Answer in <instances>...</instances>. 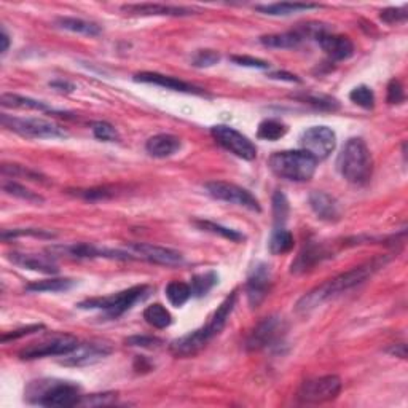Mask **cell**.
<instances>
[{
	"mask_svg": "<svg viewBox=\"0 0 408 408\" xmlns=\"http://www.w3.org/2000/svg\"><path fill=\"white\" fill-rule=\"evenodd\" d=\"M384 263L386 257H378L373 259L372 262L359 265L356 268L346 271V273L332 277V279L325 281L324 284L318 286L316 289L309 291L307 295H303L297 303V311L302 314L311 313L313 309L320 307L324 302L340 295L343 292L354 289L359 284H362V282L367 281L373 273H377L380 268H383Z\"/></svg>",
	"mask_w": 408,
	"mask_h": 408,
	"instance_id": "6da1fadb",
	"label": "cell"
},
{
	"mask_svg": "<svg viewBox=\"0 0 408 408\" xmlns=\"http://www.w3.org/2000/svg\"><path fill=\"white\" fill-rule=\"evenodd\" d=\"M238 300V292L235 291L231 295H228L224 302L219 304V308L215 309L209 323L199 327L197 330L190 332V334L181 336V338L174 340L171 343L170 350L174 356L177 357H187L193 356L204 348L208 343L214 338L215 335H219L222 330H224L225 324L233 309H235V304Z\"/></svg>",
	"mask_w": 408,
	"mask_h": 408,
	"instance_id": "7a4b0ae2",
	"label": "cell"
},
{
	"mask_svg": "<svg viewBox=\"0 0 408 408\" xmlns=\"http://www.w3.org/2000/svg\"><path fill=\"white\" fill-rule=\"evenodd\" d=\"M79 384L63 380L43 378L26 388V399L42 407H75L81 400Z\"/></svg>",
	"mask_w": 408,
	"mask_h": 408,
	"instance_id": "3957f363",
	"label": "cell"
},
{
	"mask_svg": "<svg viewBox=\"0 0 408 408\" xmlns=\"http://www.w3.org/2000/svg\"><path fill=\"white\" fill-rule=\"evenodd\" d=\"M336 168L350 183L366 185L373 171V160L367 144L361 138H351L336 160Z\"/></svg>",
	"mask_w": 408,
	"mask_h": 408,
	"instance_id": "277c9868",
	"label": "cell"
},
{
	"mask_svg": "<svg viewBox=\"0 0 408 408\" xmlns=\"http://www.w3.org/2000/svg\"><path fill=\"white\" fill-rule=\"evenodd\" d=\"M318 160L307 150H282L270 156L268 166L275 176L292 182H308L318 168Z\"/></svg>",
	"mask_w": 408,
	"mask_h": 408,
	"instance_id": "5b68a950",
	"label": "cell"
},
{
	"mask_svg": "<svg viewBox=\"0 0 408 408\" xmlns=\"http://www.w3.org/2000/svg\"><path fill=\"white\" fill-rule=\"evenodd\" d=\"M152 287L149 286H134L131 289L113 293L111 297L91 298L79 303L80 309H99L107 318L117 319L131 309L136 303L145 300L150 295Z\"/></svg>",
	"mask_w": 408,
	"mask_h": 408,
	"instance_id": "8992f818",
	"label": "cell"
},
{
	"mask_svg": "<svg viewBox=\"0 0 408 408\" xmlns=\"http://www.w3.org/2000/svg\"><path fill=\"white\" fill-rule=\"evenodd\" d=\"M2 124L10 131L29 139H63L67 138V131L54 122L35 117H10L2 115Z\"/></svg>",
	"mask_w": 408,
	"mask_h": 408,
	"instance_id": "52a82bcc",
	"label": "cell"
},
{
	"mask_svg": "<svg viewBox=\"0 0 408 408\" xmlns=\"http://www.w3.org/2000/svg\"><path fill=\"white\" fill-rule=\"evenodd\" d=\"M341 380L336 375H325V377L313 378L304 382L298 389L297 397L303 404H324L334 400L341 393Z\"/></svg>",
	"mask_w": 408,
	"mask_h": 408,
	"instance_id": "ba28073f",
	"label": "cell"
},
{
	"mask_svg": "<svg viewBox=\"0 0 408 408\" xmlns=\"http://www.w3.org/2000/svg\"><path fill=\"white\" fill-rule=\"evenodd\" d=\"M211 134L217 144L224 147L230 154L236 155L238 158L252 161L257 158V147L246 136L236 131L235 128L227 127V124H217L211 128Z\"/></svg>",
	"mask_w": 408,
	"mask_h": 408,
	"instance_id": "9c48e42d",
	"label": "cell"
},
{
	"mask_svg": "<svg viewBox=\"0 0 408 408\" xmlns=\"http://www.w3.org/2000/svg\"><path fill=\"white\" fill-rule=\"evenodd\" d=\"M204 188L206 192H208V195H211L214 199L224 201V203H228V204L241 206V208H246L252 212L262 211L259 199L255 198L252 193L247 192L246 188L239 187V185L236 183H230L225 181H214V182L206 183Z\"/></svg>",
	"mask_w": 408,
	"mask_h": 408,
	"instance_id": "30bf717a",
	"label": "cell"
},
{
	"mask_svg": "<svg viewBox=\"0 0 408 408\" xmlns=\"http://www.w3.org/2000/svg\"><path fill=\"white\" fill-rule=\"evenodd\" d=\"M80 345V341L74 335H56L53 338L43 340L40 343H32L23 351H19V357L23 361H32V359L51 357V356H66L70 351Z\"/></svg>",
	"mask_w": 408,
	"mask_h": 408,
	"instance_id": "8fae6325",
	"label": "cell"
},
{
	"mask_svg": "<svg viewBox=\"0 0 408 408\" xmlns=\"http://www.w3.org/2000/svg\"><path fill=\"white\" fill-rule=\"evenodd\" d=\"M48 254L53 257L58 255H66L70 259H111V260H133L131 254L124 252V250L117 249H106V247H96L92 244L79 243V244H69V246H51L48 249Z\"/></svg>",
	"mask_w": 408,
	"mask_h": 408,
	"instance_id": "7c38bea8",
	"label": "cell"
},
{
	"mask_svg": "<svg viewBox=\"0 0 408 408\" xmlns=\"http://www.w3.org/2000/svg\"><path fill=\"white\" fill-rule=\"evenodd\" d=\"M303 150L311 154L318 161L325 160L335 150L336 136L329 127H311L302 134Z\"/></svg>",
	"mask_w": 408,
	"mask_h": 408,
	"instance_id": "4fadbf2b",
	"label": "cell"
},
{
	"mask_svg": "<svg viewBox=\"0 0 408 408\" xmlns=\"http://www.w3.org/2000/svg\"><path fill=\"white\" fill-rule=\"evenodd\" d=\"M112 354V346L104 341H90L80 343L74 351L63 356L59 364L66 367H85L102 361L107 356Z\"/></svg>",
	"mask_w": 408,
	"mask_h": 408,
	"instance_id": "5bb4252c",
	"label": "cell"
},
{
	"mask_svg": "<svg viewBox=\"0 0 408 408\" xmlns=\"http://www.w3.org/2000/svg\"><path fill=\"white\" fill-rule=\"evenodd\" d=\"M286 332L284 320L277 316H270L263 319L257 327L250 332L246 341V348L249 351H259L263 348L273 346L282 338Z\"/></svg>",
	"mask_w": 408,
	"mask_h": 408,
	"instance_id": "9a60e30c",
	"label": "cell"
},
{
	"mask_svg": "<svg viewBox=\"0 0 408 408\" xmlns=\"http://www.w3.org/2000/svg\"><path fill=\"white\" fill-rule=\"evenodd\" d=\"M271 289V268L266 263L254 266L246 282V295L252 308H259Z\"/></svg>",
	"mask_w": 408,
	"mask_h": 408,
	"instance_id": "2e32d148",
	"label": "cell"
},
{
	"mask_svg": "<svg viewBox=\"0 0 408 408\" xmlns=\"http://www.w3.org/2000/svg\"><path fill=\"white\" fill-rule=\"evenodd\" d=\"M129 250L134 252V255H139L140 259L149 260L152 263L163 265V266H177L183 263V255L179 250H174L170 247L154 246V244L147 243H136L129 244Z\"/></svg>",
	"mask_w": 408,
	"mask_h": 408,
	"instance_id": "e0dca14e",
	"label": "cell"
},
{
	"mask_svg": "<svg viewBox=\"0 0 408 408\" xmlns=\"http://www.w3.org/2000/svg\"><path fill=\"white\" fill-rule=\"evenodd\" d=\"M318 42L330 61H346L354 54V43L346 35L325 32L318 37Z\"/></svg>",
	"mask_w": 408,
	"mask_h": 408,
	"instance_id": "ac0fdd59",
	"label": "cell"
},
{
	"mask_svg": "<svg viewBox=\"0 0 408 408\" xmlns=\"http://www.w3.org/2000/svg\"><path fill=\"white\" fill-rule=\"evenodd\" d=\"M8 260L16 266H21L24 270L39 271L43 275H58L59 268L54 257L51 255L42 254H24V252H12L8 254Z\"/></svg>",
	"mask_w": 408,
	"mask_h": 408,
	"instance_id": "d6986e66",
	"label": "cell"
},
{
	"mask_svg": "<svg viewBox=\"0 0 408 408\" xmlns=\"http://www.w3.org/2000/svg\"><path fill=\"white\" fill-rule=\"evenodd\" d=\"M134 81H139V83H147V85L161 86V88L177 91V92H187V95H203V91L197 88V86L190 85V83H187V81L170 77V75L158 74V72H139V74L134 75Z\"/></svg>",
	"mask_w": 408,
	"mask_h": 408,
	"instance_id": "ffe728a7",
	"label": "cell"
},
{
	"mask_svg": "<svg viewBox=\"0 0 408 408\" xmlns=\"http://www.w3.org/2000/svg\"><path fill=\"white\" fill-rule=\"evenodd\" d=\"M123 12L142 16H190L197 10L188 7H177V5H163V3H131L123 5Z\"/></svg>",
	"mask_w": 408,
	"mask_h": 408,
	"instance_id": "44dd1931",
	"label": "cell"
},
{
	"mask_svg": "<svg viewBox=\"0 0 408 408\" xmlns=\"http://www.w3.org/2000/svg\"><path fill=\"white\" fill-rule=\"evenodd\" d=\"M309 206L318 219L324 222H338L341 219V206L334 197L325 192H313L309 195Z\"/></svg>",
	"mask_w": 408,
	"mask_h": 408,
	"instance_id": "7402d4cb",
	"label": "cell"
},
{
	"mask_svg": "<svg viewBox=\"0 0 408 408\" xmlns=\"http://www.w3.org/2000/svg\"><path fill=\"white\" fill-rule=\"evenodd\" d=\"M182 142L177 136L174 134H156L154 138H150L145 144L147 154L154 158H168L172 156L181 150Z\"/></svg>",
	"mask_w": 408,
	"mask_h": 408,
	"instance_id": "603a6c76",
	"label": "cell"
},
{
	"mask_svg": "<svg viewBox=\"0 0 408 408\" xmlns=\"http://www.w3.org/2000/svg\"><path fill=\"white\" fill-rule=\"evenodd\" d=\"M320 8V5L316 3H291V2H282V3H270V5H257L255 10L263 15L270 16H291L295 13L308 12V10H316Z\"/></svg>",
	"mask_w": 408,
	"mask_h": 408,
	"instance_id": "cb8c5ba5",
	"label": "cell"
},
{
	"mask_svg": "<svg viewBox=\"0 0 408 408\" xmlns=\"http://www.w3.org/2000/svg\"><path fill=\"white\" fill-rule=\"evenodd\" d=\"M58 27H61L64 31L74 32V34H81V35H88V37H96L99 35L102 29L96 23H91V21L81 19V18H70V16H59L56 18Z\"/></svg>",
	"mask_w": 408,
	"mask_h": 408,
	"instance_id": "d4e9b609",
	"label": "cell"
},
{
	"mask_svg": "<svg viewBox=\"0 0 408 408\" xmlns=\"http://www.w3.org/2000/svg\"><path fill=\"white\" fill-rule=\"evenodd\" d=\"M324 257H327V254H325V250L323 247L319 246H314V244H311V246L304 247L303 252L298 254V257L295 259V262L292 263V273H304V271L311 270L314 265L319 263L320 260H323Z\"/></svg>",
	"mask_w": 408,
	"mask_h": 408,
	"instance_id": "484cf974",
	"label": "cell"
},
{
	"mask_svg": "<svg viewBox=\"0 0 408 408\" xmlns=\"http://www.w3.org/2000/svg\"><path fill=\"white\" fill-rule=\"evenodd\" d=\"M303 35L300 31L282 32V34H271L260 37V43L266 48H279V50H287V48H295L303 42Z\"/></svg>",
	"mask_w": 408,
	"mask_h": 408,
	"instance_id": "4316f807",
	"label": "cell"
},
{
	"mask_svg": "<svg viewBox=\"0 0 408 408\" xmlns=\"http://www.w3.org/2000/svg\"><path fill=\"white\" fill-rule=\"evenodd\" d=\"M0 104L7 108H21V111H40V112H50V107H48L45 102L32 99V97L13 95V92H3L2 97H0Z\"/></svg>",
	"mask_w": 408,
	"mask_h": 408,
	"instance_id": "83f0119b",
	"label": "cell"
},
{
	"mask_svg": "<svg viewBox=\"0 0 408 408\" xmlns=\"http://www.w3.org/2000/svg\"><path fill=\"white\" fill-rule=\"evenodd\" d=\"M75 286L74 279H69V277H51V279H43V281H35L32 284L26 286L27 292H66L72 289Z\"/></svg>",
	"mask_w": 408,
	"mask_h": 408,
	"instance_id": "f1b7e54d",
	"label": "cell"
},
{
	"mask_svg": "<svg viewBox=\"0 0 408 408\" xmlns=\"http://www.w3.org/2000/svg\"><path fill=\"white\" fill-rule=\"evenodd\" d=\"M293 99L304 102V104H309L313 107L319 108V111H327V112H335L340 108L338 101L334 99V97L325 96V95H313V92H300V95H292Z\"/></svg>",
	"mask_w": 408,
	"mask_h": 408,
	"instance_id": "f546056e",
	"label": "cell"
},
{
	"mask_svg": "<svg viewBox=\"0 0 408 408\" xmlns=\"http://www.w3.org/2000/svg\"><path fill=\"white\" fill-rule=\"evenodd\" d=\"M293 243L295 241H293V235L289 230H286V228H275L273 235L270 238L268 249L273 255H282L291 252L293 249Z\"/></svg>",
	"mask_w": 408,
	"mask_h": 408,
	"instance_id": "4dcf8cb0",
	"label": "cell"
},
{
	"mask_svg": "<svg viewBox=\"0 0 408 408\" xmlns=\"http://www.w3.org/2000/svg\"><path fill=\"white\" fill-rule=\"evenodd\" d=\"M144 319L149 323L152 327L155 329H166L170 327L172 323V316L168 309L160 303L150 304V307L145 308L144 311Z\"/></svg>",
	"mask_w": 408,
	"mask_h": 408,
	"instance_id": "1f68e13d",
	"label": "cell"
},
{
	"mask_svg": "<svg viewBox=\"0 0 408 408\" xmlns=\"http://www.w3.org/2000/svg\"><path fill=\"white\" fill-rule=\"evenodd\" d=\"M166 298L172 307L181 308L192 298V289L190 284H185L181 281H172L166 286Z\"/></svg>",
	"mask_w": 408,
	"mask_h": 408,
	"instance_id": "d6a6232c",
	"label": "cell"
},
{
	"mask_svg": "<svg viewBox=\"0 0 408 408\" xmlns=\"http://www.w3.org/2000/svg\"><path fill=\"white\" fill-rule=\"evenodd\" d=\"M195 225H197L199 228V230L212 233V235H217V236H222V238L228 239V241H233V243H241V241H244V235H243V233L233 230V228H227V227H222L219 224H214V222H209V220H195Z\"/></svg>",
	"mask_w": 408,
	"mask_h": 408,
	"instance_id": "836d02e7",
	"label": "cell"
},
{
	"mask_svg": "<svg viewBox=\"0 0 408 408\" xmlns=\"http://www.w3.org/2000/svg\"><path fill=\"white\" fill-rule=\"evenodd\" d=\"M217 282H219V275H217L215 271H208V273L193 276L192 282H190L192 297H204Z\"/></svg>",
	"mask_w": 408,
	"mask_h": 408,
	"instance_id": "e575fe53",
	"label": "cell"
},
{
	"mask_svg": "<svg viewBox=\"0 0 408 408\" xmlns=\"http://www.w3.org/2000/svg\"><path fill=\"white\" fill-rule=\"evenodd\" d=\"M287 133V127L277 120H265L259 124L257 136L263 140H277L284 138Z\"/></svg>",
	"mask_w": 408,
	"mask_h": 408,
	"instance_id": "d590c367",
	"label": "cell"
},
{
	"mask_svg": "<svg viewBox=\"0 0 408 408\" xmlns=\"http://www.w3.org/2000/svg\"><path fill=\"white\" fill-rule=\"evenodd\" d=\"M2 188L7 195H12V197H15V198L24 199V201H27V203H35V204L43 203V197H40L39 193L32 192V190H29V188H26L24 185L7 181V182H3Z\"/></svg>",
	"mask_w": 408,
	"mask_h": 408,
	"instance_id": "8d00e7d4",
	"label": "cell"
},
{
	"mask_svg": "<svg viewBox=\"0 0 408 408\" xmlns=\"http://www.w3.org/2000/svg\"><path fill=\"white\" fill-rule=\"evenodd\" d=\"M289 217V201H287L286 195L281 192H276L273 195V219L276 228H284V224Z\"/></svg>",
	"mask_w": 408,
	"mask_h": 408,
	"instance_id": "74e56055",
	"label": "cell"
},
{
	"mask_svg": "<svg viewBox=\"0 0 408 408\" xmlns=\"http://www.w3.org/2000/svg\"><path fill=\"white\" fill-rule=\"evenodd\" d=\"M21 236L53 239V238H56V233L42 230V228H15V230H3L2 231L3 241H8V239H15V238H21Z\"/></svg>",
	"mask_w": 408,
	"mask_h": 408,
	"instance_id": "f35d334b",
	"label": "cell"
},
{
	"mask_svg": "<svg viewBox=\"0 0 408 408\" xmlns=\"http://www.w3.org/2000/svg\"><path fill=\"white\" fill-rule=\"evenodd\" d=\"M350 99L362 108H373L375 106V95L367 85H359L350 92Z\"/></svg>",
	"mask_w": 408,
	"mask_h": 408,
	"instance_id": "ab89813d",
	"label": "cell"
},
{
	"mask_svg": "<svg viewBox=\"0 0 408 408\" xmlns=\"http://www.w3.org/2000/svg\"><path fill=\"white\" fill-rule=\"evenodd\" d=\"M2 174L3 176H12V177H26L29 179V181H35V182H45V177H42L39 172L19 165H3Z\"/></svg>",
	"mask_w": 408,
	"mask_h": 408,
	"instance_id": "60d3db41",
	"label": "cell"
},
{
	"mask_svg": "<svg viewBox=\"0 0 408 408\" xmlns=\"http://www.w3.org/2000/svg\"><path fill=\"white\" fill-rule=\"evenodd\" d=\"M91 131L96 139L104 140V142H115L120 139L117 129L107 122H95L91 124Z\"/></svg>",
	"mask_w": 408,
	"mask_h": 408,
	"instance_id": "b9f144b4",
	"label": "cell"
},
{
	"mask_svg": "<svg viewBox=\"0 0 408 408\" xmlns=\"http://www.w3.org/2000/svg\"><path fill=\"white\" fill-rule=\"evenodd\" d=\"M220 61V54L214 50H199L193 54L192 64L195 67H211Z\"/></svg>",
	"mask_w": 408,
	"mask_h": 408,
	"instance_id": "7bdbcfd3",
	"label": "cell"
},
{
	"mask_svg": "<svg viewBox=\"0 0 408 408\" xmlns=\"http://www.w3.org/2000/svg\"><path fill=\"white\" fill-rule=\"evenodd\" d=\"M117 394L106 393V394H92V395H83L81 397L80 404L83 407H101V405H111L115 402Z\"/></svg>",
	"mask_w": 408,
	"mask_h": 408,
	"instance_id": "ee69618b",
	"label": "cell"
},
{
	"mask_svg": "<svg viewBox=\"0 0 408 408\" xmlns=\"http://www.w3.org/2000/svg\"><path fill=\"white\" fill-rule=\"evenodd\" d=\"M79 197L85 198V199H107L115 197V188H108V187H99V188H90V190H79L77 192Z\"/></svg>",
	"mask_w": 408,
	"mask_h": 408,
	"instance_id": "f6af8a7d",
	"label": "cell"
},
{
	"mask_svg": "<svg viewBox=\"0 0 408 408\" xmlns=\"http://www.w3.org/2000/svg\"><path fill=\"white\" fill-rule=\"evenodd\" d=\"M40 330H43L42 324H32V325H27V327H21V329H16L12 332H7V334L2 335V343L15 341L18 338H23V336L37 334V332H40Z\"/></svg>",
	"mask_w": 408,
	"mask_h": 408,
	"instance_id": "bcb514c9",
	"label": "cell"
},
{
	"mask_svg": "<svg viewBox=\"0 0 408 408\" xmlns=\"http://www.w3.org/2000/svg\"><path fill=\"white\" fill-rule=\"evenodd\" d=\"M386 99H388L389 104H402V102L405 101V91H404V86L399 80L393 79L389 81L388 85V96H386Z\"/></svg>",
	"mask_w": 408,
	"mask_h": 408,
	"instance_id": "7dc6e473",
	"label": "cell"
},
{
	"mask_svg": "<svg viewBox=\"0 0 408 408\" xmlns=\"http://www.w3.org/2000/svg\"><path fill=\"white\" fill-rule=\"evenodd\" d=\"M407 7H402V8H386L380 15V18H382L384 23L388 24H397V23H404L407 19Z\"/></svg>",
	"mask_w": 408,
	"mask_h": 408,
	"instance_id": "c3c4849f",
	"label": "cell"
},
{
	"mask_svg": "<svg viewBox=\"0 0 408 408\" xmlns=\"http://www.w3.org/2000/svg\"><path fill=\"white\" fill-rule=\"evenodd\" d=\"M231 61L238 64V66L243 67H250V69H270V63L263 61V59L252 58V56H231Z\"/></svg>",
	"mask_w": 408,
	"mask_h": 408,
	"instance_id": "681fc988",
	"label": "cell"
},
{
	"mask_svg": "<svg viewBox=\"0 0 408 408\" xmlns=\"http://www.w3.org/2000/svg\"><path fill=\"white\" fill-rule=\"evenodd\" d=\"M127 345L129 346H138V348H154L161 345L160 338L155 336H145V335H134L127 338Z\"/></svg>",
	"mask_w": 408,
	"mask_h": 408,
	"instance_id": "f907efd6",
	"label": "cell"
},
{
	"mask_svg": "<svg viewBox=\"0 0 408 408\" xmlns=\"http://www.w3.org/2000/svg\"><path fill=\"white\" fill-rule=\"evenodd\" d=\"M270 79H273V80H284V81H291V83H300V79L297 77V75H293V74H289V72H271L270 75H268Z\"/></svg>",
	"mask_w": 408,
	"mask_h": 408,
	"instance_id": "816d5d0a",
	"label": "cell"
},
{
	"mask_svg": "<svg viewBox=\"0 0 408 408\" xmlns=\"http://www.w3.org/2000/svg\"><path fill=\"white\" fill-rule=\"evenodd\" d=\"M50 86L54 90L61 91V92H72L75 90V86L72 83H69V81H63V80L50 81Z\"/></svg>",
	"mask_w": 408,
	"mask_h": 408,
	"instance_id": "f5cc1de1",
	"label": "cell"
},
{
	"mask_svg": "<svg viewBox=\"0 0 408 408\" xmlns=\"http://www.w3.org/2000/svg\"><path fill=\"white\" fill-rule=\"evenodd\" d=\"M0 42H2V48H0V51H2V54H5L8 51V47H10V37L7 32H5V29L2 31V35H0Z\"/></svg>",
	"mask_w": 408,
	"mask_h": 408,
	"instance_id": "db71d44e",
	"label": "cell"
}]
</instances>
